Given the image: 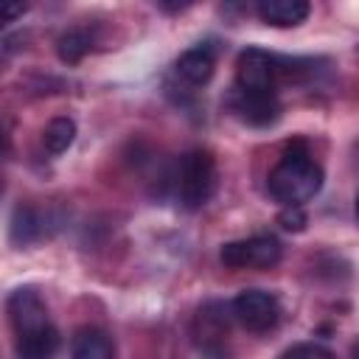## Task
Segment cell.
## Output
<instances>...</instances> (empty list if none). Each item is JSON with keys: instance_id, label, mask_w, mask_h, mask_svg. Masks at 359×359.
Wrapping results in <instances>:
<instances>
[{"instance_id": "obj_1", "label": "cell", "mask_w": 359, "mask_h": 359, "mask_svg": "<svg viewBox=\"0 0 359 359\" xmlns=\"http://www.w3.org/2000/svg\"><path fill=\"white\" fill-rule=\"evenodd\" d=\"M269 196L278 199L283 208L309 202L323 188V168L309 154L306 143L286 146L280 163L269 171Z\"/></svg>"}, {"instance_id": "obj_2", "label": "cell", "mask_w": 359, "mask_h": 359, "mask_svg": "<svg viewBox=\"0 0 359 359\" xmlns=\"http://www.w3.org/2000/svg\"><path fill=\"white\" fill-rule=\"evenodd\" d=\"M177 191H180V202L188 210H196L210 202V196L216 191V160L210 151L194 149L182 157Z\"/></svg>"}, {"instance_id": "obj_3", "label": "cell", "mask_w": 359, "mask_h": 359, "mask_svg": "<svg viewBox=\"0 0 359 359\" xmlns=\"http://www.w3.org/2000/svg\"><path fill=\"white\" fill-rule=\"evenodd\" d=\"M8 317H11L17 339H28V337H36V334H45V331L56 328L50 323V317H48L45 300L31 286H22V289L11 292V297H8Z\"/></svg>"}, {"instance_id": "obj_4", "label": "cell", "mask_w": 359, "mask_h": 359, "mask_svg": "<svg viewBox=\"0 0 359 359\" xmlns=\"http://www.w3.org/2000/svg\"><path fill=\"white\" fill-rule=\"evenodd\" d=\"M219 258L230 269H247V266L266 269L280 261V241L275 236H252L244 241H230L222 247Z\"/></svg>"}, {"instance_id": "obj_5", "label": "cell", "mask_w": 359, "mask_h": 359, "mask_svg": "<svg viewBox=\"0 0 359 359\" xmlns=\"http://www.w3.org/2000/svg\"><path fill=\"white\" fill-rule=\"evenodd\" d=\"M233 314L236 320L252 331V334H264L272 331L280 320V303L272 292L264 289H244L236 300H233Z\"/></svg>"}, {"instance_id": "obj_6", "label": "cell", "mask_w": 359, "mask_h": 359, "mask_svg": "<svg viewBox=\"0 0 359 359\" xmlns=\"http://www.w3.org/2000/svg\"><path fill=\"white\" fill-rule=\"evenodd\" d=\"M196 345L208 359H227L224 342L230 337V317L224 303H205L194 323Z\"/></svg>"}, {"instance_id": "obj_7", "label": "cell", "mask_w": 359, "mask_h": 359, "mask_svg": "<svg viewBox=\"0 0 359 359\" xmlns=\"http://www.w3.org/2000/svg\"><path fill=\"white\" fill-rule=\"evenodd\" d=\"M275 73H278L275 56H269L261 48L241 50V56L236 62V84H238V93H272Z\"/></svg>"}, {"instance_id": "obj_8", "label": "cell", "mask_w": 359, "mask_h": 359, "mask_svg": "<svg viewBox=\"0 0 359 359\" xmlns=\"http://www.w3.org/2000/svg\"><path fill=\"white\" fill-rule=\"evenodd\" d=\"M233 107H236L238 118L247 121L250 126H269L280 115V104H278L275 93H238Z\"/></svg>"}, {"instance_id": "obj_9", "label": "cell", "mask_w": 359, "mask_h": 359, "mask_svg": "<svg viewBox=\"0 0 359 359\" xmlns=\"http://www.w3.org/2000/svg\"><path fill=\"white\" fill-rule=\"evenodd\" d=\"M258 17L266 25L275 28H294L309 17V3L306 0H261L258 3Z\"/></svg>"}, {"instance_id": "obj_10", "label": "cell", "mask_w": 359, "mask_h": 359, "mask_svg": "<svg viewBox=\"0 0 359 359\" xmlns=\"http://www.w3.org/2000/svg\"><path fill=\"white\" fill-rule=\"evenodd\" d=\"M213 67H216V56H213V48H208V45L188 48L177 59V73L191 84H205L213 76Z\"/></svg>"}, {"instance_id": "obj_11", "label": "cell", "mask_w": 359, "mask_h": 359, "mask_svg": "<svg viewBox=\"0 0 359 359\" xmlns=\"http://www.w3.org/2000/svg\"><path fill=\"white\" fill-rule=\"evenodd\" d=\"M70 359H115V345L101 328H81L70 342Z\"/></svg>"}, {"instance_id": "obj_12", "label": "cell", "mask_w": 359, "mask_h": 359, "mask_svg": "<svg viewBox=\"0 0 359 359\" xmlns=\"http://www.w3.org/2000/svg\"><path fill=\"white\" fill-rule=\"evenodd\" d=\"M39 236H42L39 213H36L31 205L17 208L14 216H11V224H8V238H11V244H17V247H28V244H34Z\"/></svg>"}, {"instance_id": "obj_13", "label": "cell", "mask_w": 359, "mask_h": 359, "mask_svg": "<svg viewBox=\"0 0 359 359\" xmlns=\"http://www.w3.org/2000/svg\"><path fill=\"white\" fill-rule=\"evenodd\" d=\"M90 48H93V36H90L87 28H70V31H65V34L59 36V42H56V53H59V59L67 62V65L81 62V59L90 53Z\"/></svg>"}, {"instance_id": "obj_14", "label": "cell", "mask_w": 359, "mask_h": 359, "mask_svg": "<svg viewBox=\"0 0 359 359\" xmlns=\"http://www.w3.org/2000/svg\"><path fill=\"white\" fill-rule=\"evenodd\" d=\"M76 140V123L70 118H53L45 132H42V143L50 154H62L70 149V143Z\"/></svg>"}, {"instance_id": "obj_15", "label": "cell", "mask_w": 359, "mask_h": 359, "mask_svg": "<svg viewBox=\"0 0 359 359\" xmlns=\"http://www.w3.org/2000/svg\"><path fill=\"white\" fill-rule=\"evenodd\" d=\"M280 359H337L328 348L323 345H314V342H300V345H292Z\"/></svg>"}, {"instance_id": "obj_16", "label": "cell", "mask_w": 359, "mask_h": 359, "mask_svg": "<svg viewBox=\"0 0 359 359\" xmlns=\"http://www.w3.org/2000/svg\"><path fill=\"white\" fill-rule=\"evenodd\" d=\"M278 224H280L283 230H289V233L306 230V213H303V208H297V205L283 208V210L278 213Z\"/></svg>"}, {"instance_id": "obj_17", "label": "cell", "mask_w": 359, "mask_h": 359, "mask_svg": "<svg viewBox=\"0 0 359 359\" xmlns=\"http://www.w3.org/2000/svg\"><path fill=\"white\" fill-rule=\"evenodd\" d=\"M25 3H17V0H0V28H6L8 22H14L17 17L25 14Z\"/></svg>"}, {"instance_id": "obj_18", "label": "cell", "mask_w": 359, "mask_h": 359, "mask_svg": "<svg viewBox=\"0 0 359 359\" xmlns=\"http://www.w3.org/2000/svg\"><path fill=\"white\" fill-rule=\"evenodd\" d=\"M8 151H11V143H8V135L0 129V163L8 157Z\"/></svg>"}, {"instance_id": "obj_19", "label": "cell", "mask_w": 359, "mask_h": 359, "mask_svg": "<svg viewBox=\"0 0 359 359\" xmlns=\"http://www.w3.org/2000/svg\"><path fill=\"white\" fill-rule=\"evenodd\" d=\"M0 196H3V180H0Z\"/></svg>"}]
</instances>
